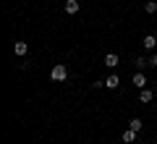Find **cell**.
Listing matches in <instances>:
<instances>
[{
    "label": "cell",
    "mask_w": 157,
    "mask_h": 144,
    "mask_svg": "<svg viewBox=\"0 0 157 144\" xmlns=\"http://www.w3.org/2000/svg\"><path fill=\"white\" fill-rule=\"evenodd\" d=\"M152 100H155V92H152L149 87H144V89H139V105H149Z\"/></svg>",
    "instance_id": "277c9868"
},
{
    "label": "cell",
    "mask_w": 157,
    "mask_h": 144,
    "mask_svg": "<svg viewBox=\"0 0 157 144\" xmlns=\"http://www.w3.org/2000/svg\"><path fill=\"white\" fill-rule=\"evenodd\" d=\"M131 84H134L136 89H144L147 84H149V79H147V73H144V71H136V73H134V79H131Z\"/></svg>",
    "instance_id": "3957f363"
},
{
    "label": "cell",
    "mask_w": 157,
    "mask_h": 144,
    "mask_svg": "<svg viewBox=\"0 0 157 144\" xmlns=\"http://www.w3.org/2000/svg\"><path fill=\"white\" fill-rule=\"evenodd\" d=\"M147 60H149V66H152V68H157V53H152V55L147 58Z\"/></svg>",
    "instance_id": "4fadbf2b"
},
{
    "label": "cell",
    "mask_w": 157,
    "mask_h": 144,
    "mask_svg": "<svg viewBox=\"0 0 157 144\" xmlns=\"http://www.w3.org/2000/svg\"><path fill=\"white\" fill-rule=\"evenodd\" d=\"M102 63H105V66H107V68L113 71V68H118V66H121V58H118V53H107V55H105V60H102Z\"/></svg>",
    "instance_id": "8992f818"
},
{
    "label": "cell",
    "mask_w": 157,
    "mask_h": 144,
    "mask_svg": "<svg viewBox=\"0 0 157 144\" xmlns=\"http://www.w3.org/2000/svg\"><path fill=\"white\" fill-rule=\"evenodd\" d=\"M50 79L55 84H63L68 79V66H66V63H55V66L50 68Z\"/></svg>",
    "instance_id": "6da1fadb"
},
{
    "label": "cell",
    "mask_w": 157,
    "mask_h": 144,
    "mask_svg": "<svg viewBox=\"0 0 157 144\" xmlns=\"http://www.w3.org/2000/svg\"><path fill=\"white\" fill-rule=\"evenodd\" d=\"M144 13L155 16V13H157V0H147V3H144Z\"/></svg>",
    "instance_id": "30bf717a"
},
{
    "label": "cell",
    "mask_w": 157,
    "mask_h": 144,
    "mask_svg": "<svg viewBox=\"0 0 157 144\" xmlns=\"http://www.w3.org/2000/svg\"><path fill=\"white\" fill-rule=\"evenodd\" d=\"M141 47L152 53V50L157 47V34H144V37H141Z\"/></svg>",
    "instance_id": "5b68a950"
},
{
    "label": "cell",
    "mask_w": 157,
    "mask_h": 144,
    "mask_svg": "<svg viewBox=\"0 0 157 144\" xmlns=\"http://www.w3.org/2000/svg\"><path fill=\"white\" fill-rule=\"evenodd\" d=\"M118 87H121V76L118 73H110L105 79V89H118Z\"/></svg>",
    "instance_id": "9c48e42d"
},
{
    "label": "cell",
    "mask_w": 157,
    "mask_h": 144,
    "mask_svg": "<svg viewBox=\"0 0 157 144\" xmlns=\"http://www.w3.org/2000/svg\"><path fill=\"white\" fill-rule=\"evenodd\" d=\"M136 136H139V134H136L134 128H126V131H121V142H123V144H134Z\"/></svg>",
    "instance_id": "ba28073f"
},
{
    "label": "cell",
    "mask_w": 157,
    "mask_h": 144,
    "mask_svg": "<svg viewBox=\"0 0 157 144\" xmlns=\"http://www.w3.org/2000/svg\"><path fill=\"white\" fill-rule=\"evenodd\" d=\"M128 128H134L136 134H141V128H144V123H141V118H131V121H128Z\"/></svg>",
    "instance_id": "8fae6325"
},
{
    "label": "cell",
    "mask_w": 157,
    "mask_h": 144,
    "mask_svg": "<svg viewBox=\"0 0 157 144\" xmlns=\"http://www.w3.org/2000/svg\"><path fill=\"white\" fill-rule=\"evenodd\" d=\"M147 66H149V60H147L144 55H139V58H136V68H139V71H144Z\"/></svg>",
    "instance_id": "7c38bea8"
},
{
    "label": "cell",
    "mask_w": 157,
    "mask_h": 144,
    "mask_svg": "<svg viewBox=\"0 0 157 144\" xmlns=\"http://www.w3.org/2000/svg\"><path fill=\"white\" fill-rule=\"evenodd\" d=\"M13 53H16V58H26L29 55V42L16 39V42H13Z\"/></svg>",
    "instance_id": "7a4b0ae2"
},
{
    "label": "cell",
    "mask_w": 157,
    "mask_h": 144,
    "mask_svg": "<svg viewBox=\"0 0 157 144\" xmlns=\"http://www.w3.org/2000/svg\"><path fill=\"white\" fill-rule=\"evenodd\" d=\"M63 8H66L68 16H76L78 8H81V0H66V6H63Z\"/></svg>",
    "instance_id": "52a82bcc"
},
{
    "label": "cell",
    "mask_w": 157,
    "mask_h": 144,
    "mask_svg": "<svg viewBox=\"0 0 157 144\" xmlns=\"http://www.w3.org/2000/svg\"><path fill=\"white\" fill-rule=\"evenodd\" d=\"M155 118H157V115H155Z\"/></svg>",
    "instance_id": "5bb4252c"
}]
</instances>
